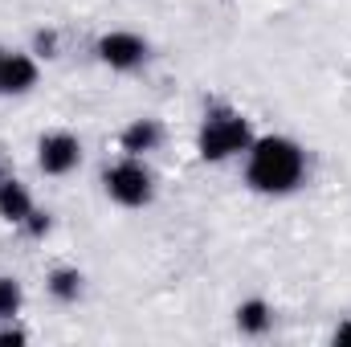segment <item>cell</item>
I'll use <instances>...</instances> for the list:
<instances>
[{
	"label": "cell",
	"instance_id": "cell-1",
	"mask_svg": "<svg viewBox=\"0 0 351 347\" xmlns=\"http://www.w3.org/2000/svg\"><path fill=\"white\" fill-rule=\"evenodd\" d=\"M306 180V152L290 135H254L245 152V184L258 196H290Z\"/></svg>",
	"mask_w": 351,
	"mask_h": 347
},
{
	"label": "cell",
	"instance_id": "cell-2",
	"mask_svg": "<svg viewBox=\"0 0 351 347\" xmlns=\"http://www.w3.org/2000/svg\"><path fill=\"white\" fill-rule=\"evenodd\" d=\"M254 143V127L241 110H229V106H213L196 131V152L204 164H225L233 156H245Z\"/></svg>",
	"mask_w": 351,
	"mask_h": 347
},
{
	"label": "cell",
	"instance_id": "cell-3",
	"mask_svg": "<svg viewBox=\"0 0 351 347\" xmlns=\"http://www.w3.org/2000/svg\"><path fill=\"white\" fill-rule=\"evenodd\" d=\"M102 188L123 208H147L156 196V176L147 172V164L139 156H123L119 164H110L102 172Z\"/></svg>",
	"mask_w": 351,
	"mask_h": 347
},
{
	"label": "cell",
	"instance_id": "cell-4",
	"mask_svg": "<svg viewBox=\"0 0 351 347\" xmlns=\"http://www.w3.org/2000/svg\"><path fill=\"white\" fill-rule=\"evenodd\" d=\"M94 53H98V62L102 66H110V70H139L143 62H147V41L139 37V33H127V29H114V33H102L98 37V45H94Z\"/></svg>",
	"mask_w": 351,
	"mask_h": 347
},
{
	"label": "cell",
	"instance_id": "cell-5",
	"mask_svg": "<svg viewBox=\"0 0 351 347\" xmlns=\"http://www.w3.org/2000/svg\"><path fill=\"white\" fill-rule=\"evenodd\" d=\"M82 164V143L70 131H49L37 143V168L45 176H70Z\"/></svg>",
	"mask_w": 351,
	"mask_h": 347
},
{
	"label": "cell",
	"instance_id": "cell-6",
	"mask_svg": "<svg viewBox=\"0 0 351 347\" xmlns=\"http://www.w3.org/2000/svg\"><path fill=\"white\" fill-rule=\"evenodd\" d=\"M164 143V123L160 119H135V123H127L123 127V135H119V147L127 152V156H147V152H156Z\"/></svg>",
	"mask_w": 351,
	"mask_h": 347
},
{
	"label": "cell",
	"instance_id": "cell-7",
	"mask_svg": "<svg viewBox=\"0 0 351 347\" xmlns=\"http://www.w3.org/2000/svg\"><path fill=\"white\" fill-rule=\"evenodd\" d=\"M37 86V62L29 53H4L0 62V94H29Z\"/></svg>",
	"mask_w": 351,
	"mask_h": 347
},
{
	"label": "cell",
	"instance_id": "cell-8",
	"mask_svg": "<svg viewBox=\"0 0 351 347\" xmlns=\"http://www.w3.org/2000/svg\"><path fill=\"white\" fill-rule=\"evenodd\" d=\"M29 213H33L29 188H25L21 180H12V176H0V217H4L8 225H25Z\"/></svg>",
	"mask_w": 351,
	"mask_h": 347
},
{
	"label": "cell",
	"instance_id": "cell-9",
	"mask_svg": "<svg viewBox=\"0 0 351 347\" xmlns=\"http://www.w3.org/2000/svg\"><path fill=\"white\" fill-rule=\"evenodd\" d=\"M269 327H274V311L265 298H245L237 307V331L241 335H265Z\"/></svg>",
	"mask_w": 351,
	"mask_h": 347
},
{
	"label": "cell",
	"instance_id": "cell-10",
	"mask_svg": "<svg viewBox=\"0 0 351 347\" xmlns=\"http://www.w3.org/2000/svg\"><path fill=\"white\" fill-rule=\"evenodd\" d=\"M82 282H86L82 270H74V265H58V270L49 274L45 286H49V294H53L58 302H78V298H82Z\"/></svg>",
	"mask_w": 351,
	"mask_h": 347
},
{
	"label": "cell",
	"instance_id": "cell-11",
	"mask_svg": "<svg viewBox=\"0 0 351 347\" xmlns=\"http://www.w3.org/2000/svg\"><path fill=\"white\" fill-rule=\"evenodd\" d=\"M21 302H25L21 282H16V278H8V274H0V323L16 319V315H21Z\"/></svg>",
	"mask_w": 351,
	"mask_h": 347
},
{
	"label": "cell",
	"instance_id": "cell-12",
	"mask_svg": "<svg viewBox=\"0 0 351 347\" xmlns=\"http://www.w3.org/2000/svg\"><path fill=\"white\" fill-rule=\"evenodd\" d=\"M25 229H29V233H33V237H41V233H49V217H45V213H37V208H33V213H29V221H25Z\"/></svg>",
	"mask_w": 351,
	"mask_h": 347
},
{
	"label": "cell",
	"instance_id": "cell-13",
	"mask_svg": "<svg viewBox=\"0 0 351 347\" xmlns=\"http://www.w3.org/2000/svg\"><path fill=\"white\" fill-rule=\"evenodd\" d=\"M53 49H58V37L53 33H37V58H53Z\"/></svg>",
	"mask_w": 351,
	"mask_h": 347
},
{
	"label": "cell",
	"instance_id": "cell-14",
	"mask_svg": "<svg viewBox=\"0 0 351 347\" xmlns=\"http://www.w3.org/2000/svg\"><path fill=\"white\" fill-rule=\"evenodd\" d=\"M16 344H25V331H16V327H4V331H0V347H16Z\"/></svg>",
	"mask_w": 351,
	"mask_h": 347
},
{
	"label": "cell",
	"instance_id": "cell-15",
	"mask_svg": "<svg viewBox=\"0 0 351 347\" xmlns=\"http://www.w3.org/2000/svg\"><path fill=\"white\" fill-rule=\"evenodd\" d=\"M335 344H351V323H339V331H335Z\"/></svg>",
	"mask_w": 351,
	"mask_h": 347
},
{
	"label": "cell",
	"instance_id": "cell-16",
	"mask_svg": "<svg viewBox=\"0 0 351 347\" xmlns=\"http://www.w3.org/2000/svg\"><path fill=\"white\" fill-rule=\"evenodd\" d=\"M4 53H8V49H4V45H0V62H4Z\"/></svg>",
	"mask_w": 351,
	"mask_h": 347
}]
</instances>
